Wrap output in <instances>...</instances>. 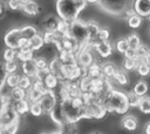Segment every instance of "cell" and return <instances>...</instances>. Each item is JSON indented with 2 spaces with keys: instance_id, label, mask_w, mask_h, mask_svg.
I'll return each instance as SVG.
<instances>
[{
  "instance_id": "1",
  "label": "cell",
  "mask_w": 150,
  "mask_h": 134,
  "mask_svg": "<svg viewBox=\"0 0 150 134\" xmlns=\"http://www.w3.org/2000/svg\"><path fill=\"white\" fill-rule=\"evenodd\" d=\"M86 0H56V13L66 22L77 20L80 12L86 7Z\"/></svg>"
},
{
  "instance_id": "2",
  "label": "cell",
  "mask_w": 150,
  "mask_h": 134,
  "mask_svg": "<svg viewBox=\"0 0 150 134\" xmlns=\"http://www.w3.org/2000/svg\"><path fill=\"white\" fill-rule=\"evenodd\" d=\"M19 126V114L12 102H1L0 134H15Z\"/></svg>"
},
{
  "instance_id": "3",
  "label": "cell",
  "mask_w": 150,
  "mask_h": 134,
  "mask_svg": "<svg viewBox=\"0 0 150 134\" xmlns=\"http://www.w3.org/2000/svg\"><path fill=\"white\" fill-rule=\"evenodd\" d=\"M103 105L107 112H115L117 114H124L129 108L127 94L114 89L109 92L105 100L103 101Z\"/></svg>"
},
{
  "instance_id": "4",
  "label": "cell",
  "mask_w": 150,
  "mask_h": 134,
  "mask_svg": "<svg viewBox=\"0 0 150 134\" xmlns=\"http://www.w3.org/2000/svg\"><path fill=\"white\" fill-rule=\"evenodd\" d=\"M100 7L112 15H121L130 9L131 5H134V0H100Z\"/></svg>"
},
{
  "instance_id": "5",
  "label": "cell",
  "mask_w": 150,
  "mask_h": 134,
  "mask_svg": "<svg viewBox=\"0 0 150 134\" xmlns=\"http://www.w3.org/2000/svg\"><path fill=\"white\" fill-rule=\"evenodd\" d=\"M62 110L64 114V119L66 122L68 123H75L77 122L80 119L84 118V108H79L76 107L71 99H64L62 102Z\"/></svg>"
},
{
  "instance_id": "6",
  "label": "cell",
  "mask_w": 150,
  "mask_h": 134,
  "mask_svg": "<svg viewBox=\"0 0 150 134\" xmlns=\"http://www.w3.org/2000/svg\"><path fill=\"white\" fill-rule=\"evenodd\" d=\"M4 41L7 46V48H12V49H20L22 47L28 46V40H26L22 35V31L21 28H13L11 31H8L5 34Z\"/></svg>"
},
{
  "instance_id": "7",
  "label": "cell",
  "mask_w": 150,
  "mask_h": 134,
  "mask_svg": "<svg viewBox=\"0 0 150 134\" xmlns=\"http://www.w3.org/2000/svg\"><path fill=\"white\" fill-rule=\"evenodd\" d=\"M64 35H70L71 38H74L82 47L87 43L88 40V31H87V24L80 21V20H75L73 22H70L69 25V31L67 34Z\"/></svg>"
},
{
  "instance_id": "8",
  "label": "cell",
  "mask_w": 150,
  "mask_h": 134,
  "mask_svg": "<svg viewBox=\"0 0 150 134\" xmlns=\"http://www.w3.org/2000/svg\"><path fill=\"white\" fill-rule=\"evenodd\" d=\"M105 113H107V109L104 105L97 101L88 102L84 107V118L87 119H101L105 115Z\"/></svg>"
},
{
  "instance_id": "9",
  "label": "cell",
  "mask_w": 150,
  "mask_h": 134,
  "mask_svg": "<svg viewBox=\"0 0 150 134\" xmlns=\"http://www.w3.org/2000/svg\"><path fill=\"white\" fill-rule=\"evenodd\" d=\"M38 102L41 105L43 113H50V112H52V109L54 108V106L56 105L57 99H56L55 93H54L53 91L48 89V91H47V92L41 96V99H40Z\"/></svg>"
},
{
  "instance_id": "10",
  "label": "cell",
  "mask_w": 150,
  "mask_h": 134,
  "mask_svg": "<svg viewBox=\"0 0 150 134\" xmlns=\"http://www.w3.org/2000/svg\"><path fill=\"white\" fill-rule=\"evenodd\" d=\"M76 60H77V63H79L81 67L88 68V67L93 63V55H91V53L88 51V48L83 46V47L80 49V52L77 53Z\"/></svg>"
},
{
  "instance_id": "11",
  "label": "cell",
  "mask_w": 150,
  "mask_h": 134,
  "mask_svg": "<svg viewBox=\"0 0 150 134\" xmlns=\"http://www.w3.org/2000/svg\"><path fill=\"white\" fill-rule=\"evenodd\" d=\"M134 11L139 16H149L150 15V0H135L134 1Z\"/></svg>"
},
{
  "instance_id": "12",
  "label": "cell",
  "mask_w": 150,
  "mask_h": 134,
  "mask_svg": "<svg viewBox=\"0 0 150 134\" xmlns=\"http://www.w3.org/2000/svg\"><path fill=\"white\" fill-rule=\"evenodd\" d=\"M87 31H88V40H87L86 45H94L95 46L98 33L101 31L98 25L94 21H89V22H87Z\"/></svg>"
},
{
  "instance_id": "13",
  "label": "cell",
  "mask_w": 150,
  "mask_h": 134,
  "mask_svg": "<svg viewBox=\"0 0 150 134\" xmlns=\"http://www.w3.org/2000/svg\"><path fill=\"white\" fill-rule=\"evenodd\" d=\"M49 114H50V118L53 119V121L56 122L60 127L66 123V119H64V114H63V110H62V105H61V102L57 101L56 105L54 106V108L52 109V112H50Z\"/></svg>"
},
{
  "instance_id": "14",
  "label": "cell",
  "mask_w": 150,
  "mask_h": 134,
  "mask_svg": "<svg viewBox=\"0 0 150 134\" xmlns=\"http://www.w3.org/2000/svg\"><path fill=\"white\" fill-rule=\"evenodd\" d=\"M22 71H23V74L28 78H36L38 75V67H36V63L33 60H29V61H25L22 62Z\"/></svg>"
},
{
  "instance_id": "15",
  "label": "cell",
  "mask_w": 150,
  "mask_h": 134,
  "mask_svg": "<svg viewBox=\"0 0 150 134\" xmlns=\"http://www.w3.org/2000/svg\"><path fill=\"white\" fill-rule=\"evenodd\" d=\"M95 48L97 51V53L102 56V58H108L111 52H112V47L108 41H101L95 45Z\"/></svg>"
},
{
  "instance_id": "16",
  "label": "cell",
  "mask_w": 150,
  "mask_h": 134,
  "mask_svg": "<svg viewBox=\"0 0 150 134\" xmlns=\"http://www.w3.org/2000/svg\"><path fill=\"white\" fill-rule=\"evenodd\" d=\"M62 66H63V63H62V61L60 60V58H56V59H54V60L49 63L48 68H49L50 73L54 74L57 79H62Z\"/></svg>"
},
{
  "instance_id": "17",
  "label": "cell",
  "mask_w": 150,
  "mask_h": 134,
  "mask_svg": "<svg viewBox=\"0 0 150 134\" xmlns=\"http://www.w3.org/2000/svg\"><path fill=\"white\" fill-rule=\"evenodd\" d=\"M33 49L29 47V46H26V47H22L20 49H18L16 52V58L25 62V61H29V60H33Z\"/></svg>"
},
{
  "instance_id": "18",
  "label": "cell",
  "mask_w": 150,
  "mask_h": 134,
  "mask_svg": "<svg viewBox=\"0 0 150 134\" xmlns=\"http://www.w3.org/2000/svg\"><path fill=\"white\" fill-rule=\"evenodd\" d=\"M45 43H56L57 41L61 40L62 35L57 32H52V31H46L42 35Z\"/></svg>"
},
{
  "instance_id": "19",
  "label": "cell",
  "mask_w": 150,
  "mask_h": 134,
  "mask_svg": "<svg viewBox=\"0 0 150 134\" xmlns=\"http://www.w3.org/2000/svg\"><path fill=\"white\" fill-rule=\"evenodd\" d=\"M87 75L90 76L91 79L102 78V76H103L102 66H100V65H97V63H91V65L87 68Z\"/></svg>"
},
{
  "instance_id": "20",
  "label": "cell",
  "mask_w": 150,
  "mask_h": 134,
  "mask_svg": "<svg viewBox=\"0 0 150 134\" xmlns=\"http://www.w3.org/2000/svg\"><path fill=\"white\" fill-rule=\"evenodd\" d=\"M9 96H11L12 102H15V101L25 100V98L27 96V93H26L25 89H22L20 87H15V88H12V91L9 93Z\"/></svg>"
},
{
  "instance_id": "21",
  "label": "cell",
  "mask_w": 150,
  "mask_h": 134,
  "mask_svg": "<svg viewBox=\"0 0 150 134\" xmlns=\"http://www.w3.org/2000/svg\"><path fill=\"white\" fill-rule=\"evenodd\" d=\"M13 103V107L14 109L16 110L18 114H25L29 110V103L28 101L25 99V100H20V101H15V102H12Z\"/></svg>"
},
{
  "instance_id": "22",
  "label": "cell",
  "mask_w": 150,
  "mask_h": 134,
  "mask_svg": "<svg viewBox=\"0 0 150 134\" xmlns=\"http://www.w3.org/2000/svg\"><path fill=\"white\" fill-rule=\"evenodd\" d=\"M122 126L128 130H135L137 128V120L132 115H128L122 120Z\"/></svg>"
},
{
  "instance_id": "23",
  "label": "cell",
  "mask_w": 150,
  "mask_h": 134,
  "mask_svg": "<svg viewBox=\"0 0 150 134\" xmlns=\"http://www.w3.org/2000/svg\"><path fill=\"white\" fill-rule=\"evenodd\" d=\"M59 21H60V19H57L55 16H48L43 22V25L46 27V31L56 32L57 31V26H59Z\"/></svg>"
},
{
  "instance_id": "24",
  "label": "cell",
  "mask_w": 150,
  "mask_h": 134,
  "mask_svg": "<svg viewBox=\"0 0 150 134\" xmlns=\"http://www.w3.org/2000/svg\"><path fill=\"white\" fill-rule=\"evenodd\" d=\"M132 92L136 95H138L139 98H143L146 94V92H148V85H146V82L145 81H138V82H136V85L134 86Z\"/></svg>"
},
{
  "instance_id": "25",
  "label": "cell",
  "mask_w": 150,
  "mask_h": 134,
  "mask_svg": "<svg viewBox=\"0 0 150 134\" xmlns=\"http://www.w3.org/2000/svg\"><path fill=\"white\" fill-rule=\"evenodd\" d=\"M43 83H45V86H46L47 89L53 91V89L57 86V83H59V79H57L54 74L49 73V74L43 79Z\"/></svg>"
},
{
  "instance_id": "26",
  "label": "cell",
  "mask_w": 150,
  "mask_h": 134,
  "mask_svg": "<svg viewBox=\"0 0 150 134\" xmlns=\"http://www.w3.org/2000/svg\"><path fill=\"white\" fill-rule=\"evenodd\" d=\"M22 11L27 14V15H36L39 12V7L34 1H29L25 5H22Z\"/></svg>"
},
{
  "instance_id": "27",
  "label": "cell",
  "mask_w": 150,
  "mask_h": 134,
  "mask_svg": "<svg viewBox=\"0 0 150 134\" xmlns=\"http://www.w3.org/2000/svg\"><path fill=\"white\" fill-rule=\"evenodd\" d=\"M43 43H45V41H43V38L41 36V35H39V34H36L34 38H32L30 40H29V42H28V46L33 49V51H38V49H40L42 46H43Z\"/></svg>"
},
{
  "instance_id": "28",
  "label": "cell",
  "mask_w": 150,
  "mask_h": 134,
  "mask_svg": "<svg viewBox=\"0 0 150 134\" xmlns=\"http://www.w3.org/2000/svg\"><path fill=\"white\" fill-rule=\"evenodd\" d=\"M20 78L21 75L19 74H15V73H12V74H7V78H6V83L9 88H15L19 86V81H20Z\"/></svg>"
},
{
  "instance_id": "29",
  "label": "cell",
  "mask_w": 150,
  "mask_h": 134,
  "mask_svg": "<svg viewBox=\"0 0 150 134\" xmlns=\"http://www.w3.org/2000/svg\"><path fill=\"white\" fill-rule=\"evenodd\" d=\"M102 72H103V75L107 76V78H112L115 75V73L117 72V68L111 63V62H107L102 66Z\"/></svg>"
},
{
  "instance_id": "30",
  "label": "cell",
  "mask_w": 150,
  "mask_h": 134,
  "mask_svg": "<svg viewBox=\"0 0 150 134\" xmlns=\"http://www.w3.org/2000/svg\"><path fill=\"white\" fill-rule=\"evenodd\" d=\"M21 31H22V35H23V38H25L26 40H28V41L38 34L36 28L33 27V26H25V27L21 28Z\"/></svg>"
},
{
  "instance_id": "31",
  "label": "cell",
  "mask_w": 150,
  "mask_h": 134,
  "mask_svg": "<svg viewBox=\"0 0 150 134\" xmlns=\"http://www.w3.org/2000/svg\"><path fill=\"white\" fill-rule=\"evenodd\" d=\"M42 95H43L42 93L38 92L36 89H34V88H32V87L28 89V93H27V98H28V100H29L30 102H38V101L41 99Z\"/></svg>"
},
{
  "instance_id": "32",
  "label": "cell",
  "mask_w": 150,
  "mask_h": 134,
  "mask_svg": "<svg viewBox=\"0 0 150 134\" xmlns=\"http://www.w3.org/2000/svg\"><path fill=\"white\" fill-rule=\"evenodd\" d=\"M138 108L144 114H150V98H142Z\"/></svg>"
},
{
  "instance_id": "33",
  "label": "cell",
  "mask_w": 150,
  "mask_h": 134,
  "mask_svg": "<svg viewBox=\"0 0 150 134\" xmlns=\"http://www.w3.org/2000/svg\"><path fill=\"white\" fill-rule=\"evenodd\" d=\"M115 47H116V51H117V52L124 54L125 51L129 48V43H128V41H127V38H124V39H118V40L116 41V43H115Z\"/></svg>"
},
{
  "instance_id": "34",
  "label": "cell",
  "mask_w": 150,
  "mask_h": 134,
  "mask_svg": "<svg viewBox=\"0 0 150 134\" xmlns=\"http://www.w3.org/2000/svg\"><path fill=\"white\" fill-rule=\"evenodd\" d=\"M57 133L59 134H75L76 133V128L74 127V123L66 122L63 126L60 127V130Z\"/></svg>"
},
{
  "instance_id": "35",
  "label": "cell",
  "mask_w": 150,
  "mask_h": 134,
  "mask_svg": "<svg viewBox=\"0 0 150 134\" xmlns=\"http://www.w3.org/2000/svg\"><path fill=\"white\" fill-rule=\"evenodd\" d=\"M127 41L129 43V47L130 48H134V49H137L138 46L141 45V40L136 35V34H130L128 38H127Z\"/></svg>"
},
{
  "instance_id": "36",
  "label": "cell",
  "mask_w": 150,
  "mask_h": 134,
  "mask_svg": "<svg viewBox=\"0 0 150 134\" xmlns=\"http://www.w3.org/2000/svg\"><path fill=\"white\" fill-rule=\"evenodd\" d=\"M127 96H128V103H129V107H130V106H131V107H138V105H139L142 98H139L138 95H136L134 92L127 94Z\"/></svg>"
},
{
  "instance_id": "37",
  "label": "cell",
  "mask_w": 150,
  "mask_h": 134,
  "mask_svg": "<svg viewBox=\"0 0 150 134\" xmlns=\"http://www.w3.org/2000/svg\"><path fill=\"white\" fill-rule=\"evenodd\" d=\"M141 24H142V19L137 14H134V15H131V16L128 18V25L131 28H137V27H139Z\"/></svg>"
},
{
  "instance_id": "38",
  "label": "cell",
  "mask_w": 150,
  "mask_h": 134,
  "mask_svg": "<svg viewBox=\"0 0 150 134\" xmlns=\"http://www.w3.org/2000/svg\"><path fill=\"white\" fill-rule=\"evenodd\" d=\"M137 72H138V74L139 75H142V76H145V75H148L149 73H150V67L145 63V62H143L142 60L141 61H138V63H137Z\"/></svg>"
},
{
  "instance_id": "39",
  "label": "cell",
  "mask_w": 150,
  "mask_h": 134,
  "mask_svg": "<svg viewBox=\"0 0 150 134\" xmlns=\"http://www.w3.org/2000/svg\"><path fill=\"white\" fill-rule=\"evenodd\" d=\"M29 112H30L34 116H40V115L43 113L42 107H41V105H40L39 102H32L30 106H29Z\"/></svg>"
},
{
  "instance_id": "40",
  "label": "cell",
  "mask_w": 150,
  "mask_h": 134,
  "mask_svg": "<svg viewBox=\"0 0 150 134\" xmlns=\"http://www.w3.org/2000/svg\"><path fill=\"white\" fill-rule=\"evenodd\" d=\"M32 85H33V83H32V81H30V78L23 75V76L20 78V81H19V86H18V87H20V88L27 91V89H29V88L32 87Z\"/></svg>"
},
{
  "instance_id": "41",
  "label": "cell",
  "mask_w": 150,
  "mask_h": 134,
  "mask_svg": "<svg viewBox=\"0 0 150 134\" xmlns=\"http://www.w3.org/2000/svg\"><path fill=\"white\" fill-rule=\"evenodd\" d=\"M15 58H16V51L15 49H12V48L5 49V52H4V60H5V62L14 61Z\"/></svg>"
},
{
  "instance_id": "42",
  "label": "cell",
  "mask_w": 150,
  "mask_h": 134,
  "mask_svg": "<svg viewBox=\"0 0 150 134\" xmlns=\"http://www.w3.org/2000/svg\"><path fill=\"white\" fill-rule=\"evenodd\" d=\"M32 88L36 89L38 92H40V93H42V94H45V93L48 91V89L46 88L43 81H41V80H39V79H35V81H34L33 85H32Z\"/></svg>"
},
{
  "instance_id": "43",
  "label": "cell",
  "mask_w": 150,
  "mask_h": 134,
  "mask_svg": "<svg viewBox=\"0 0 150 134\" xmlns=\"http://www.w3.org/2000/svg\"><path fill=\"white\" fill-rule=\"evenodd\" d=\"M112 78H114L120 85H127V83H128V78H127V75H125L123 72H121V71H117Z\"/></svg>"
},
{
  "instance_id": "44",
  "label": "cell",
  "mask_w": 150,
  "mask_h": 134,
  "mask_svg": "<svg viewBox=\"0 0 150 134\" xmlns=\"http://www.w3.org/2000/svg\"><path fill=\"white\" fill-rule=\"evenodd\" d=\"M34 61H35V63H36V67H38V69H39V71L48 69V66H49V63L47 62V60H46L45 58H38V59H35Z\"/></svg>"
},
{
  "instance_id": "45",
  "label": "cell",
  "mask_w": 150,
  "mask_h": 134,
  "mask_svg": "<svg viewBox=\"0 0 150 134\" xmlns=\"http://www.w3.org/2000/svg\"><path fill=\"white\" fill-rule=\"evenodd\" d=\"M137 63L138 61L137 60H132V59H124V62H123V67L127 69V71H131L134 68L137 67Z\"/></svg>"
},
{
  "instance_id": "46",
  "label": "cell",
  "mask_w": 150,
  "mask_h": 134,
  "mask_svg": "<svg viewBox=\"0 0 150 134\" xmlns=\"http://www.w3.org/2000/svg\"><path fill=\"white\" fill-rule=\"evenodd\" d=\"M4 67H5V71L7 74H12L16 71L18 66H16V62L15 61H8V62H5L4 63Z\"/></svg>"
},
{
  "instance_id": "47",
  "label": "cell",
  "mask_w": 150,
  "mask_h": 134,
  "mask_svg": "<svg viewBox=\"0 0 150 134\" xmlns=\"http://www.w3.org/2000/svg\"><path fill=\"white\" fill-rule=\"evenodd\" d=\"M136 52H137V56H138V61H139V59L143 60V58H144L150 51H149L148 47H145V46H143V45H139L138 48L136 49Z\"/></svg>"
},
{
  "instance_id": "48",
  "label": "cell",
  "mask_w": 150,
  "mask_h": 134,
  "mask_svg": "<svg viewBox=\"0 0 150 134\" xmlns=\"http://www.w3.org/2000/svg\"><path fill=\"white\" fill-rule=\"evenodd\" d=\"M6 5L12 11H16V9H19V8L22 7V5H21V2L19 0H7L6 1Z\"/></svg>"
},
{
  "instance_id": "49",
  "label": "cell",
  "mask_w": 150,
  "mask_h": 134,
  "mask_svg": "<svg viewBox=\"0 0 150 134\" xmlns=\"http://www.w3.org/2000/svg\"><path fill=\"white\" fill-rule=\"evenodd\" d=\"M108 38H109V31H108L107 28H103V29H101L100 33H98L96 43H98V42H101V41H108Z\"/></svg>"
},
{
  "instance_id": "50",
  "label": "cell",
  "mask_w": 150,
  "mask_h": 134,
  "mask_svg": "<svg viewBox=\"0 0 150 134\" xmlns=\"http://www.w3.org/2000/svg\"><path fill=\"white\" fill-rule=\"evenodd\" d=\"M124 56H125L127 59H132V60H137V61H138L137 52H136V49H134V48H130V47H129V48L125 51Z\"/></svg>"
},
{
  "instance_id": "51",
  "label": "cell",
  "mask_w": 150,
  "mask_h": 134,
  "mask_svg": "<svg viewBox=\"0 0 150 134\" xmlns=\"http://www.w3.org/2000/svg\"><path fill=\"white\" fill-rule=\"evenodd\" d=\"M6 78H7V73L5 71V67H4L2 63H0V91H1L2 86L6 82Z\"/></svg>"
},
{
  "instance_id": "52",
  "label": "cell",
  "mask_w": 150,
  "mask_h": 134,
  "mask_svg": "<svg viewBox=\"0 0 150 134\" xmlns=\"http://www.w3.org/2000/svg\"><path fill=\"white\" fill-rule=\"evenodd\" d=\"M142 61H143V62H145V63L150 67V52H149V53L143 58V60H142Z\"/></svg>"
},
{
  "instance_id": "53",
  "label": "cell",
  "mask_w": 150,
  "mask_h": 134,
  "mask_svg": "<svg viewBox=\"0 0 150 134\" xmlns=\"http://www.w3.org/2000/svg\"><path fill=\"white\" fill-rule=\"evenodd\" d=\"M144 132H145V134H150V122L145 125V128H144Z\"/></svg>"
},
{
  "instance_id": "54",
  "label": "cell",
  "mask_w": 150,
  "mask_h": 134,
  "mask_svg": "<svg viewBox=\"0 0 150 134\" xmlns=\"http://www.w3.org/2000/svg\"><path fill=\"white\" fill-rule=\"evenodd\" d=\"M4 14V5H2V2L0 1V16Z\"/></svg>"
},
{
  "instance_id": "55",
  "label": "cell",
  "mask_w": 150,
  "mask_h": 134,
  "mask_svg": "<svg viewBox=\"0 0 150 134\" xmlns=\"http://www.w3.org/2000/svg\"><path fill=\"white\" fill-rule=\"evenodd\" d=\"M87 2H90V4H98L100 0H86Z\"/></svg>"
},
{
  "instance_id": "56",
  "label": "cell",
  "mask_w": 150,
  "mask_h": 134,
  "mask_svg": "<svg viewBox=\"0 0 150 134\" xmlns=\"http://www.w3.org/2000/svg\"><path fill=\"white\" fill-rule=\"evenodd\" d=\"M20 2H21V5H25V4H27V2H29V1H32V0H19Z\"/></svg>"
},
{
  "instance_id": "57",
  "label": "cell",
  "mask_w": 150,
  "mask_h": 134,
  "mask_svg": "<svg viewBox=\"0 0 150 134\" xmlns=\"http://www.w3.org/2000/svg\"><path fill=\"white\" fill-rule=\"evenodd\" d=\"M148 19H149V22H150V15H149V16H148Z\"/></svg>"
},
{
  "instance_id": "58",
  "label": "cell",
  "mask_w": 150,
  "mask_h": 134,
  "mask_svg": "<svg viewBox=\"0 0 150 134\" xmlns=\"http://www.w3.org/2000/svg\"><path fill=\"white\" fill-rule=\"evenodd\" d=\"M53 134H59V133H53Z\"/></svg>"
},
{
  "instance_id": "59",
  "label": "cell",
  "mask_w": 150,
  "mask_h": 134,
  "mask_svg": "<svg viewBox=\"0 0 150 134\" xmlns=\"http://www.w3.org/2000/svg\"><path fill=\"white\" fill-rule=\"evenodd\" d=\"M42 134H46V133H42Z\"/></svg>"
}]
</instances>
